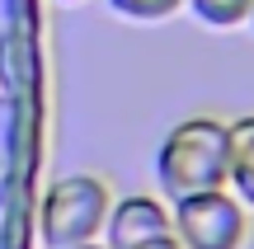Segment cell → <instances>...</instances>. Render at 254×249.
Wrapping results in <instances>:
<instances>
[{
  "label": "cell",
  "instance_id": "obj_1",
  "mask_svg": "<svg viewBox=\"0 0 254 249\" xmlns=\"http://www.w3.org/2000/svg\"><path fill=\"white\" fill-rule=\"evenodd\" d=\"M231 174V127L217 113H189L165 132L160 150H155V184L170 198L207 193V188H226Z\"/></svg>",
  "mask_w": 254,
  "mask_h": 249
},
{
  "label": "cell",
  "instance_id": "obj_2",
  "mask_svg": "<svg viewBox=\"0 0 254 249\" xmlns=\"http://www.w3.org/2000/svg\"><path fill=\"white\" fill-rule=\"evenodd\" d=\"M113 193L99 174H66L43 193L38 207V235L47 249H75L104 235Z\"/></svg>",
  "mask_w": 254,
  "mask_h": 249
},
{
  "label": "cell",
  "instance_id": "obj_3",
  "mask_svg": "<svg viewBox=\"0 0 254 249\" xmlns=\"http://www.w3.org/2000/svg\"><path fill=\"white\" fill-rule=\"evenodd\" d=\"M174 240L184 249H245L250 240V207L231 188H207L170 202Z\"/></svg>",
  "mask_w": 254,
  "mask_h": 249
},
{
  "label": "cell",
  "instance_id": "obj_4",
  "mask_svg": "<svg viewBox=\"0 0 254 249\" xmlns=\"http://www.w3.org/2000/svg\"><path fill=\"white\" fill-rule=\"evenodd\" d=\"M160 235H174V221H170V202H160L155 193H127L109 207V221H104L109 249H136Z\"/></svg>",
  "mask_w": 254,
  "mask_h": 249
},
{
  "label": "cell",
  "instance_id": "obj_5",
  "mask_svg": "<svg viewBox=\"0 0 254 249\" xmlns=\"http://www.w3.org/2000/svg\"><path fill=\"white\" fill-rule=\"evenodd\" d=\"M226 127H231V174H226V188L245 207H254V113H240V118H231Z\"/></svg>",
  "mask_w": 254,
  "mask_h": 249
},
{
  "label": "cell",
  "instance_id": "obj_6",
  "mask_svg": "<svg viewBox=\"0 0 254 249\" xmlns=\"http://www.w3.org/2000/svg\"><path fill=\"white\" fill-rule=\"evenodd\" d=\"M193 19L202 28H217V33H231V28H245L250 24V9L254 0H189Z\"/></svg>",
  "mask_w": 254,
  "mask_h": 249
},
{
  "label": "cell",
  "instance_id": "obj_7",
  "mask_svg": "<svg viewBox=\"0 0 254 249\" xmlns=\"http://www.w3.org/2000/svg\"><path fill=\"white\" fill-rule=\"evenodd\" d=\"M184 5H189V0H109L113 14L132 19V24H160V19L179 14Z\"/></svg>",
  "mask_w": 254,
  "mask_h": 249
},
{
  "label": "cell",
  "instance_id": "obj_8",
  "mask_svg": "<svg viewBox=\"0 0 254 249\" xmlns=\"http://www.w3.org/2000/svg\"><path fill=\"white\" fill-rule=\"evenodd\" d=\"M136 249H184L174 235H160V240H146V245H136Z\"/></svg>",
  "mask_w": 254,
  "mask_h": 249
},
{
  "label": "cell",
  "instance_id": "obj_9",
  "mask_svg": "<svg viewBox=\"0 0 254 249\" xmlns=\"http://www.w3.org/2000/svg\"><path fill=\"white\" fill-rule=\"evenodd\" d=\"M75 249H109V245H99V240H90V245H75Z\"/></svg>",
  "mask_w": 254,
  "mask_h": 249
},
{
  "label": "cell",
  "instance_id": "obj_10",
  "mask_svg": "<svg viewBox=\"0 0 254 249\" xmlns=\"http://www.w3.org/2000/svg\"><path fill=\"white\" fill-rule=\"evenodd\" d=\"M245 28H254V9H250V24H245Z\"/></svg>",
  "mask_w": 254,
  "mask_h": 249
},
{
  "label": "cell",
  "instance_id": "obj_11",
  "mask_svg": "<svg viewBox=\"0 0 254 249\" xmlns=\"http://www.w3.org/2000/svg\"><path fill=\"white\" fill-rule=\"evenodd\" d=\"M66 5H75V0H66Z\"/></svg>",
  "mask_w": 254,
  "mask_h": 249
}]
</instances>
